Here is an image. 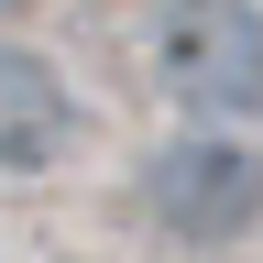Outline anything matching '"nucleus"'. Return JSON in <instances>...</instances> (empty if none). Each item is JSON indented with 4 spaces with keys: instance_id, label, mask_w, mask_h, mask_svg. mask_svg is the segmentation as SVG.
I'll return each instance as SVG.
<instances>
[{
    "instance_id": "nucleus-3",
    "label": "nucleus",
    "mask_w": 263,
    "mask_h": 263,
    "mask_svg": "<svg viewBox=\"0 0 263 263\" xmlns=\"http://www.w3.org/2000/svg\"><path fill=\"white\" fill-rule=\"evenodd\" d=\"M77 143V88L55 77V55L0 44V176H44Z\"/></svg>"
},
{
    "instance_id": "nucleus-1",
    "label": "nucleus",
    "mask_w": 263,
    "mask_h": 263,
    "mask_svg": "<svg viewBox=\"0 0 263 263\" xmlns=\"http://www.w3.org/2000/svg\"><path fill=\"white\" fill-rule=\"evenodd\" d=\"M143 209L164 241L186 252H230L263 230V154L230 143V132H176L154 164H143Z\"/></svg>"
},
{
    "instance_id": "nucleus-2",
    "label": "nucleus",
    "mask_w": 263,
    "mask_h": 263,
    "mask_svg": "<svg viewBox=\"0 0 263 263\" xmlns=\"http://www.w3.org/2000/svg\"><path fill=\"white\" fill-rule=\"evenodd\" d=\"M154 77L197 121H252L263 110V11L252 0H176L154 33Z\"/></svg>"
}]
</instances>
